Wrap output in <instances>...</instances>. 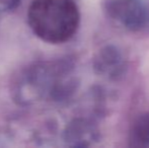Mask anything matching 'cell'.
<instances>
[{
    "label": "cell",
    "mask_w": 149,
    "mask_h": 148,
    "mask_svg": "<svg viewBox=\"0 0 149 148\" xmlns=\"http://www.w3.org/2000/svg\"><path fill=\"white\" fill-rule=\"evenodd\" d=\"M29 24L36 36L50 44L70 40L79 26V10L73 0H33Z\"/></svg>",
    "instance_id": "1"
}]
</instances>
